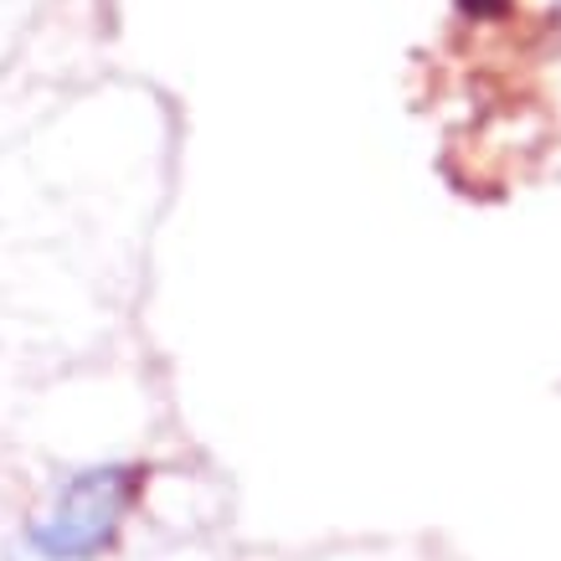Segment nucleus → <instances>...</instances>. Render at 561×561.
<instances>
[{
  "label": "nucleus",
  "mask_w": 561,
  "mask_h": 561,
  "mask_svg": "<svg viewBox=\"0 0 561 561\" xmlns=\"http://www.w3.org/2000/svg\"><path fill=\"white\" fill-rule=\"evenodd\" d=\"M139 469L129 463H108V469H83L72 474L47 515H36L26 541L42 551L47 561H88L93 551L114 541L124 511L135 505Z\"/></svg>",
  "instance_id": "1"
},
{
  "label": "nucleus",
  "mask_w": 561,
  "mask_h": 561,
  "mask_svg": "<svg viewBox=\"0 0 561 561\" xmlns=\"http://www.w3.org/2000/svg\"><path fill=\"white\" fill-rule=\"evenodd\" d=\"M505 5H511V0H459V11H463V16H474V21L505 16Z\"/></svg>",
  "instance_id": "2"
}]
</instances>
